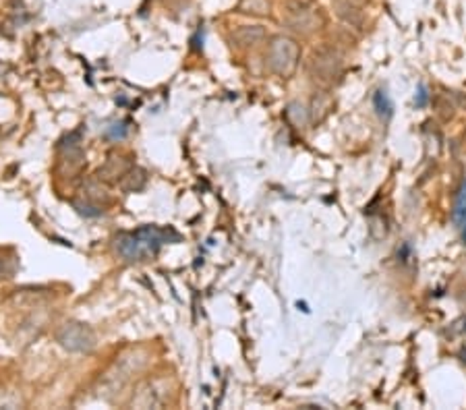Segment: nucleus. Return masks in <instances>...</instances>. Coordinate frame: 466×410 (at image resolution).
<instances>
[{
    "label": "nucleus",
    "mask_w": 466,
    "mask_h": 410,
    "mask_svg": "<svg viewBox=\"0 0 466 410\" xmlns=\"http://www.w3.org/2000/svg\"><path fill=\"white\" fill-rule=\"evenodd\" d=\"M309 75L313 77V81H317L319 85H334L342 75V68H344V61H342V54L332 48V46H321L317 50H313L309 63Z\"/></svg>",
    "instance_id": "1"
},
{
    "label": "nucleus",
    "mask_w": 466,
    "mask_h": 410,
    "mask_svg": "<svg viewBox=\"0 0 466 410\" xmlns=\"http://www.w3.org/2000/svg\"><path fill=\"white\" fill-rule=\"evenodd\" d=\"M301 59V48L292 37L286 35H276L268 48V56L265 63L272 73H276L280 77H290L299 64Z\"/></svg>",
    "instance_id": "2"
},
{
    "label": "nucleus",
    "mask_w": 466,
    "mask_h": 410,
    "mask_svg": "<svg viewBox=\"0 0 466 410\" xmlns=\"http://www.w3.org/2000/svg\"><path fill=\"white\" fill-rule=\"evenodd\" d=\"M56 342L68 352H92L97 338L90 325L81 321H66L56 332Z\"/></svg>",
    "instance_id": "3"
},
{
    "label": "nucleus",
    "mask_w": 466,
    "mask_h": 410,
    "mask_svg": "<svg viewBox=\"0 0 466 410\" xmlns=\"http://www.w3.org/2000/svg\"><path fill=\"white\" fill-rule=\"evenodd\" d=\"M282 19H284V25L288 30L303 33V35H309L315 30H319V25H321V17H319L317 8H313L307 2H290V4H286Z\"/></svg>",
    "instance_id": "4"
},
{
    "label": "nucleus",
    "mask_w": 466,
    "mask_h": 410,
    "mask_svg": "<svg viewBox=\"0 0 466 410\" xmlns=\"http://www.w3.org/2000/svg\"><path fill=\"white\" fill-rule=\"evenodd\" d=\"M116 251L121 253V257H124L126 261H141L148 257V251L143 249L135 232H123L116 236Z\"/></svg>",
    "instance_id": "5"
},
{
    "label": "nucleus",
    "mask_w": 466,
    "mask_h": 410,
    "mask_svg": "<svg viewBox=\"0 0 466 410\" xmlns=\"http://www.w3.org/2000/svg\"><path fill=\"white\" fill-rule=\"evenodd\" d=\"M265 37V30L261 25H241L234 32L230 33V42L232 46L239 48H247V46H255Z\"/></svg>",
    "instance_id": "6"
},
{
    "label": "nucleus",
    "mask_w": 466,
    "mask_h": 410,
    "mask_svg": "<svg viewBox=\"0 0 466 410\" xmlns=\"http://www.w3.org/2000/svg\"><path fill=\"white\" fill-rule=\"evenodd\" d=\"M334 8H336V15L340 17L346 25L357 28V30L363 28L365 15H363V11H361L352 0H336V2H334Z\"/></svg>",
    "instance_id": "7"
},
{
    "label": "nucleus",
    "mask_w": 466,
    "mask_h": 410,
    "mask_svg": "<svg viewBox=\"0 0 466 410\" xmlns=\"http://www.w3.org/2000/svg\"><path fill=\"white\" fill-rule=\"evenodd\" d=\"M131 168V162L123 158H116V156H110V159L106 162L104 168H100L97 172V179L100 181H119L126 174V170Z\"/></svg>",
    "instance_id": "8"
},
{
    "label": "nucleus",
    "mask_w": 466,
    "mask_h": 410,
    "mask_svg": "<svg viewBox=\"0 0 466 410\" xmlns=\"http://www.w3.org/2000/svg\"><path fill=\"white\" fill-rule=\"evenodd\" d=\"M162 404V398L155 394V385L152 381H145L139 385L137 394L133 396V406H141V409H154Z\"/></svg>",
    "instance_id": "9"
},
{
    "label": "nucleus",
    "mask_w": 466,
    "mask_h": 410,
    "mask_svg": "<svg viewBox=\"0 0 466 410\" xmlns=\"http://www.w3.org/2000/svg\"><path fill=\"white\" fill-rule=\"evenodd\" d=\"M145 183H148V172H145L143 168H139V166H131V168L126 170V174L121 179V187H123V191H126V193H137V191H141L145 187Z\"/></svg>",
    "instance_id": "10"
},
{
    "label": "nucleus",
    "mask_w": 466,
    "mask_h": 410,
    "mask_svg": "<svg viewBox=\"0 0 466 410\" xmlns=\"http://www.w3.org/2000/svg\"><path fill=\"white\" fill-rule=\"evenodd\" d=\"M373 106H375L377 114H379L383 121H390V119H392V114H394V104H392L390 95L386 94L383 90H379L377 94L373 95Z\"/></svg>",
    "instance_id": "11"
},
{
    "label": "nucleus",
    "mask_w": 466,
    "mask_h": 410,
    "mask_svg": "<svg viewBox=\"0 0 466 410\" xmlns=\"http://www.w3.org/2000/svg\"><path fill=\"white\" fill-rule=\"evenodd\" d=\"M286 119L294 126H305L307 125V121H309V112H307V108L301 106L299 102H292V104H288V108H286Z\"/></svg>",
    "instance_id": "12"
},
{
    "label": "nucleus",
    "mask_w": 466,
    "mask_h": 410,
    "mask_svg": "<svg viewBox=\"0 0 466 410\" xmlns=\"http://www.w3.org/2000/svg\"><path fill=\"white\" fill-rule=\"evenodd\" d=\"M239 11L251 15H268L270 13V0H241Z\"/></svg>",
    "instance_id": "13"
},
{
    "label": "nucleus",
    "mask_w": 466,
    "mask_h": 410,
    "mask_svg": "<svg viewBox=\"0 0 466 410\" xmlns=\"http://www.w3.org/2000/svg\"><path fill=\"white\" fill-rule=\"evenodd\" d=\"M466 220V179L462 187L458 191V199H456V207H454V222L456 224H465Z\"/></svg>",
    "instance_id": "14"
},
{
    "label": "nucleus",
    "mask_w": 466,
    "mask_h": 410,
    "mask_svg": "<svg viewBox=\"0 0 466 410\" xmlns=\"http://www.w3.org/2000/svg\"><path fill=\"white\" fill-rule=\"evenodd\" d=\"M108 139H124L129 135V121H121V123H112L110 126H106V133H104Z\"/></svg>",
    "instance_id": "15"
},
{
    "label": "nucleus",
    "mask_w": 466,
    "mask_h": 410,
    "mask_svg": "<svg viewBox=\"0 0 466 410\" xmlns=\"http://www.w3.org/2000/svg\"><path fill=\"white\" fill-rule=\"evenodd\" d=\"M15 270H17L15 257H4V253L0 251V278H11Z\"/></svg>",
    "instance_id": "16"
},
{
    "label": "nucleus",
    "mask_w": 466,
    "mask_h": 410,
    "mask_svg": "<svg viewBox=\"0 0 466 410\" xmlns=\"http://www.w3.org/2000/svg\"><path fill=\"white\" fill-rule=\"evenodd\" d=\"M75 210H77L79 214H83V216H90V218H97V216H102V210L92 207V205H83V203H75Z\"/></svg>",
    "instance_id": "17"
},
{
    "label": "nucleus",
    "mask_w": 466,
    "mask_h": 410,
    "mask_svg": "<svg viewBox=\"0 0 466 410\" xmlns=\"http://www.w3.org/2000/svg\"><path fill=\"white\" fill-rule=\"evenodd\" d=\"M427 102H429L427 88L421 83V85H419V94H417V97H414V104H417V108H425V106H427Z\"/></svg>",
    "instance_id": "18"
},
{
    "label": "nucleus",
    "mask_w": 466,
    "mask_h": 410,
    "mask_svg": "<svg viewBox=\"0 0 466 410\" xmlns=\"http://www.w3.org/2000/svg\"><path fill=\"white\" fill-rule=\"evenodd\" d=\"M448 97H452L460 108H466V94H460V92H450Z\"/></svg>",
    "instance_id": "19"
},
{
    "label": "nucleus",
    "mask_w": 466,
    "mask_h": 410,
    "mask_svg": "<svg viewBox=\"0 0 466 410\" xmlns=\"http://www.w3.org/2000/svg\"><path fill=\"white\" fill-rule=\"evenodd\" d=\"M408 257H410V245L404 243V245H400V249H398V259H400V261H408Z\"/></svg>",
    "instance_id": "20"
},
{
    "label": "nucleus",
    "mask_w": 466,
    "mask_h": 410,
    "mask_svg": "<svg viewBox=\"0 0 466 410\" xmlns=\"http://www.w3.org/2000/svg\"><path fill=\"white\" fill-rule=\"evenodd\" d=\"M465 224H466V220H465ZM465 239H466V232H465Z\"/></svg>",
    "instance_id": "21"
}]
</instances>
